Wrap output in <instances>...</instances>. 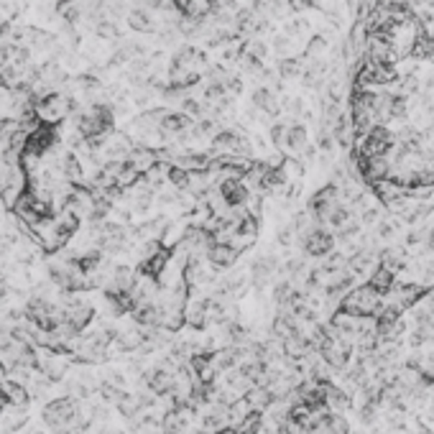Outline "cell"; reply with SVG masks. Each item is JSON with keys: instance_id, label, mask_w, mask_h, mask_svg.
<instances>
[{"instance_id": "cell-1", "label": "cell", "mask_w": 434, "mask_h": 434, "mask_svg": "<svg viewBox=\"0 0 434 434\" xmlns=\"http://www.w3.org/2000/svg\"><path fill=\"white\" fill-rule=\"evenodd\" d=\"M383 294H378L370 284H355L350 291L340 299V309L357 317H376V312L381 309Z\"/></svg>"}, {"instance_id": "cell-2", "label": "cell", "mask_w": 434, "mask_h": 434, "mask_svg": "<svg viewBox=\"0 0 434 434\" xmlns=\"http://www.w3.org/2000/svg\"><path fill=\"white\" fill-rule=\"evenodd\" d=\"M77 419H79V406H77L74 399H57V401L46 404L44 408L46 427L54 429L57 434L64 432L67 427H72Z\"/></svg>"}, {"instance_id": "cell-3", "label": "cell", "mask_w": 434, "mask_h": 434, "mask_svg": "<svg viewBox=\"0 0 434 434\" xmlns=\"http://www.w3.org/2000/svg\"><path fill=\"white\" fill-rule=\"evenodd\" d=\"M49 279L57 284V289H62V291H67V294H74L84 289V279H87V276L79 274L74 263L54 261V263H49Z\"/></svg>"}, {"instance_id": "cell-4", "label": "cell", "mask_w": 434, "mask_h": 434, "mask_svg": "<svg viewBox=\"0 0 434 434\" xmlns=\"http://www.w3.org/2000/svg\"><path fill=\"white\" fill-rule=\"evenodd\" d=\"M304 253L312 258H327L335 250V235L327 228H312L306 235H301Z\"/></svg>"}, {"instance_id": "cell-5", "label": "cell", "mask_w": 434, "mask_h": 434, "mask_svg": "<svg viewBox=\"0 0 434 434\" xmlns=\"http://www.w3.org/2000/svg\"><path fill=\"white\" fill-rule=\"evenodd\" d=\"M238 255H240V248L230 240H212L204 250V258L217 268H230L238 261Z\"/></svg>"}, {"instance_id": "cell-6", "label": "cell", "mask_w": 434, "mask_h": 434, "mask_svg": "<svg viewBox=\"0 0 434 434\" xmlns=\"http://www.w3.org/2000/svg\"><path fill=\"white\" fill-rule=\"evenodd\" d=\"M217 194L228 204L230 210H240L243 204L248 202V187L243 184V179H223L220 187H217Z\"/></svg>"}, {"instance_id": "cell-7", "label": "cell", "mask_w": 434, "mask_h": 434, "mask_svg": "<svg viewBox=\"0 0 434 434\" xmlns=\"http://www.w3.org/2000/svg\"><path fill=\"white\" fill-rule=\"evenodd\" d=\"M95 235H97V245H100L102 253H105V250H108V253H118V250L126 245V230L115 223L97 225Z\"/></svg>"}, {"instance_id": "cell-8", "label": "cell", "mask_w": 434, "mask_h": 434, "mask_svg": "<svg viewBox=\"0 0 434 434\" xmlns=\"http://www.w3.org/2000/svg\"><path fill=\"white\" fill-rule=\"evenodd\" d=\"M276 271H279V261H276L274 255H261V258H255L250 263V284L255 289L268 286V281L274 279Z\"/></svg>"}, {"instance_id": "cell-9", "label": "cell", "mask_w": 434, "mask_h": 434, "mask_svg": "<svg viewBox=\"0 0 434 434\" xmlns=\"http://www.w3.org/2000/svg\"><path fill=\"white\" fill-rule=\"evenodd\" d=\"M166 263H169V250L159 248L156 253H148L138 266V274L143 279H151V281H159L161 274H164Z\"/></svg>"}, {"instance_id": "cell-10", "label": "cell", "mask_w": 434, "mask_h": 434, "mask_svg": "<svg viewBox=\"0 0 434 434\" xmlns=\"http://www.w3.org/2000/svg\"><path fill=\"white\" fill-rule=\"evenodd\" d=\"M174 383H177L174 373L172 370H164V368H153L146 376V386L153 396H172Z\"/></svg>"}, {"instance_id": "cell-11", "label": "cell", "mask_w": 434, "mask_h": 434, "mask_svg": "<svg viewBox=\"0 0 434 434\" xmlns=\"http://www.w3.org/2000/svg\"><path fill=\"white\" fill-rule=\"evenodd\" d=\"M325 406L332 414H343V411L352 406V399L347 391H343L335 383H325Z\"/></svg>"}, {"instance_id": "cell-12", "label": "cell", "mask_w": 434, "mask_h": 434, "mask_svg": "<svg viewBox=\"0 0 434 434\" xmlns=\"http://www.w3.org/2000/svg\"><path fill=\"white\" fill-rule=\"evenodd\" d=\"M105 301H108L110 312L115 317H123V314H130L135 309V299L130 296V291H118V289H105Z\"/></svg>"}, {"instance_id": "cell-13", "label": "cell", "mask_w": 434, "mask_h": 434, "mask_svg": "<svg viewBox=\"0 0 434 434\" xmlns=\"http://www.w3.org/2000/svg\"><path fill=\"white\" fill-rule=\"evenodd\" d=\"M77 228H79V220L72 212H62L57 217V223H54V240H51V245H64L77 233Z\"/></svg>"}, {"instance_id": "cell-14", "label": "cell", "mask_w": 434, "mask_h": 434, "mask_svg": "<svg viewBox=\"0 0 434 434\" xmlns=\"http://www.w3.org/2000/svg\"><path fill=\"white\" fill-rule=\"evenodd\" d=\"M370 187H373V194H376V199L383 204V207L396 202V199L406 197V189L399 187L396 182H391V179H381V182H376V184H370Z\"/></svg>"}, {"instance_id": "cell-15", "label": "cell", "mask_w": 434, "mask_h": 434, "mask_svg": "<svg viewBox=\"0 0 434 434\" xmlns=\"http://www.w3.org/2000/svg\"><path fill=\"white\" fill-rule=\"evenodd\" d=\"M309 146V133L301 123H289L286 126V135H284V148L294 153H301L304 148Z\"/></svg>"}, {"instance_id": "cell-16", "label": "cell", "mask_w": 434, "mask_h": 434, "mask_svg": "<svg viewBox=\"0 0 434 434\" xmlns=\"http://www.w3.org/2000/svg\"><path fill=\"white\" fill-rule=\"evenodd\" d=\"M250 102H253L255 110H261L266 115H279V100H276V92L271 87H258L250 95Z\"/></svg>"}, {"instance_id": "cell-17", "label": "cell", "mask_w": 434, "mask_h": 434, "mask_svg": "<svg viewBox=\"0 0 434 434\" xmlns=\"http://www.w3.org/2000/svg\"><path fill=\"white\" fill-rule=\"evenodd\" d=\"M62 174H64V182H69L72 187H79L84 179V169H82V161L77 159V153H64L62 159Z\"/></svg>"}, {"instance_id": "cell-18", "label": "cell", "mask_w": 434, "mask_h": 434, "mask_svg": "<svg viewBox=\"0 0 434 434\" xmlns=\"http://www.w3.org/2000/svg\"><path fill=\"white\" fill-rule=\"evenodd\" d=\"M207 319H210V299H199L184 309V322L194 330L207 325Z\"/></svg>"}, {"instance_id": "cell-19", "label": "cell", "mask_w": 434, "mask_h": 434, "mask_svg": "<svg viewBox=\"0 0 434 434\" xmlns=\"http://www.w3.org/2000/svg\"><path fill=\"white\" fill-rule=\"evenodd\" d=\"M126 23L130 31H138V33H148L153 31V18L151 13L143 11V8H133V11L126 13Z\"/></svg>"}, {"instance_id": "cell-20", "label": "cell", "mask_w": 434, "mask_h": 434, "mask_svg": "<svg viewBox=\"0 0 434 434\" xmlns=\"http://www.w3.org/2000/svg\"><path fill=\"white\" fill-rule=\"evenodd\" d=\"M138 276L133 274L130 266H115L113 274H110V289H118V291H130Z\"/></svg>"}, {"instance_id": "cell-21", "label": "cell", "mask_w": 434, "mask_h": 434, "mask_svg": "<svg viewBox=\"0 0 434 434\" xmlns=\"http://www.w3.org/2000/svg\"><path fill=\"white\" fill-rule=\"evenodd\" d=\"M365 284H370V286L376 289L378 294H386L396 284V276L391 274V271H386L383 266H378L376 271L368 276V281H365Z\"/></svg>"}, {"instance_id": "cell-22", "label": "cell", "mask_w": 434, "mask_h": 434, "mask_svg": "<svg viewBox=\"0 0 434 434\" xmlns=\"http://www.w3.org/2000/svg\"><path fill=\"white\" fill-rule=\"evenodd\" d=\"M235 434H263V414L261 411H250L245 419H240L233 429Z\"/></svg>"}, {"instance_id": "cell-23", "label": "cell", "mask_w": 434, "mask_h": 434, "mask_svg": "<svg viewBox=\"0 0 434 434\" xmlns=\"http://www.w3.org/2000/svg\"><path fill=\"white\" fill-rule=\"evenodd\" d=\"M322 432L325 434H350V421L345 419V414H327L325 421H322Z\"/></svg>"}, {"instance_id": "cell-24", "label": "cell", "mask_w": 434, "mask_h": 434, "mask_svg": "<svg viewBox=\"0 0 434 434\" xmlns=\"http://www.w3.org/2000/svg\"><path fill=\"white\" fill-rule=\"evenodd\" d=\"M166 179L172 182V187H177V189H189L191 184V172H187V169H182V166H169L166 169Z\"/></svg>"}, {"instance_id": "cell-25", "label": "cell", "mask_w": 434, "mask_h": 434, "mask_svg": "<svg viewBox=\"0 0 434 434\" xmlns=\"http://www.w3.org/2000/svg\"><path fill=\"white\" fill-rule=\"evenodd\" d=\"M225 338L235 345V347H243V345L248 343V330L243 325H238V322H228L225 325Z\"/></svg>"}, {"instance_id": "cell-26", "label": "cell", "mask_w": 434, "mask_h": 434, "mask_svg": "<svg viewBox=\"0 0 434 434\" xmlns=\"http://www.w3.org/2000/svg\"><path fill=\"white\" fill-rule=\"evenodd\" d=\"M92 28H95V33L100 38H108V41H118L121 38V31H118V26L113 23V21L108 18H100L97 23H92Z\"/></svg>"}, {"instance_id": "cell-27", "label": "cell", "mask_w": 434, "mask_h": 434, "mask_svg": "<svg viewBox=\"0 0 434 434\" xmlns=\"http://www.w3.org/2000/svg\"><path fill=\"white\" fill-rule=\"evenodd\" d=\"M396 233H399L396 220H378L376 223V240H394Z\"/></svg>"}, {"instance_id": "cell-28", "label": "cell", "mask_w": 434, "mask_h": 434, "mask_svg": "<svg viewBox=\"0 0 434 434\" xmlns=\"http://www.w3.org/2000/svg\"><path fill=\"white\" fill-rule=\"evenodd\" d=\"M279 74L284 77V79H289V77L301 74V62H299V59H281V64H279Z\"/></svg>"}, {"instance_id": "cell-29", "label": "cell", "mask_w": 434, "mask_h": 434, "mask_svg": "<svg viewBox=\"0 0 434 434\" xmlns=\"http://www.w3.org/2000/svg\"><path fill=\"white\" fill-rule=\"evenodd\" d=\"M357 419L360 424H373L378 419V404H363V406H357Z\"/></svg>"}, {"instance_id": "cell-30", "label": "cell", "mask_w": 434, "mask_h": 434, "mask_svg": "<svg viewBox=\"0 0 434 434\" xmlns=\"http://www.w3.org/2000/svg\"><path fill=\"white\" fill-rule=\"evenodd\" d=\"M284 135H286V123H274L271 126V143L284 148Z\"/></svg>"}, {"instance_id": "cell-31", "label": "cell", "mask_w": 434, "mask_h": 434, "mask_svg": "<svg viewBox=\"0 0 434 434\" xmlns=\"http://www.w3.org/2000/svg\"><path fill=\"white\" fill-rule=\"evenodd\" d=\"M291 240H294V228H291V225H284V228L279 230V243L284 245V248H289V245H291Z\"/></svg>"}, {"instance_id": "cell-32", "label": "cell", "mask_w": 434, "mask_h": 434, "mask_svg": "<svg viewBox=\"0 0 434 434\" xmlns=\"http://www.w3.org/2000/svg\"><path fill=\"white\" fill-rule=\"evenodd\" d=\"M100 434H123V432H115V429H110V432H100Z\"/></svg>"}]
</instances>
